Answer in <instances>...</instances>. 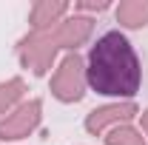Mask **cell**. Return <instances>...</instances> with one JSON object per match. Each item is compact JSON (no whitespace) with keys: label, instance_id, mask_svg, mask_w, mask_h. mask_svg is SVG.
<instances>
[{"label":"cell","instance_id":"cell-8","mask_svg":"<svg viewBox=\"0 0 148 145\" xmlns=\"http://www.w3.org/2000/svg\"><path fill=\"white\" fill-rule=\"evenodd\" d=\"M114 17L123 29H145L148 26V0H123L117 9H114Z\"/></svg>","mask_w":148,"mask_h":145},{"label":"cell","instance_id":"cell-6","mask_svg":"<svg viewBox=\"0 0 148 145\" xmlns=\"http://www.w3.org/2000/svg\"><path fill=\"white\" fill-rule=\"evenodd\" d=\"M51 31H54L57 43H60V49L63 51H77L80 46H86L88 43V37L94 31V17H86V14H69V17H63L57 26H51Z\"/></svg>","mask_w":148,"mask_h":145},{"label":"cell","instance_id":"cell-2","mask_svg":"<svg viewBox=\"0 0 148 145\" xmlns=\"http://www.w3.org/2000/svg\"><path fill=\"white\" fill-rule=\"evenodd\" d=\"M14 49H17L20 66H23V68H29L34 77H46V74L51 71L57 54L63 51L51 29L29 31L26 37H20V40H17V46H14Z\"/></svg>","mask_w":148,"mask_h":145},{"label":"cell","instance_id":"cell-10","mask_svg":"<svg viewBox=\"0 0 148 145\" xmlns=\"http://www.w3.org/2000/svg\"><path fill=\"white\" fill-rule=\"evenodd\" d=\"M103 142L106 145H148V140H145V134H143L140 128H134L128 122V125L111 128L108 134L103 137Z\"/></svg>","mask_w":148,"mask_h":145},{"label":"cell","instance_id":"cell-3","mask_svg":"<svg viewBox=\"0 0 148 145\" xmlns=\"http://www.w3.org/2000/svg\"><path fill=\"white\" fill-rule=\"evenodd\" d=\"M86 88H88V80H86V60L77 54V51H69L57 63L54 74H51V83H49V91L51 97L71 105V103H80L86 97Z\"/></svg>","mask_w":148,"mask_h":145},{"label":"cell","instance_id":"cell-12","mask_svg":"<svg viewBox=\"0 0 148 145\" xmlns=\"http://www.w3.org/2000/svg\"><path fill=\"white\" fill-rule=\"evenodd\" d=\"M140 125H143V134H145V140H148V108L140 111Z\"/></svg>","mask_w":148,"mask_h":145},{"label":"cell","instance_id":"cell-7","mask_svg":"<svg viewBox=\"0 0 148 145\" xmlns=\"http://www.w3.org/2000/svg\"><path fill=\"white\" fill-rule=\"evenodd\" d=\"M69 12H71V3H66V0H37L34 6L29 9L32 31H40V29H51V26H57L63 17H69Z\"/></svg>","mask_w":148,"mask_h":145},{"label":"cell","instance_id":"cell-4","mask_svg":"<svg viewBox=\"0 0 148 145\" xmlns=\"http://www.w3.org/2000/svg\"><path fill=\"white\" fill-rule=\"evenodd\" d=\"M43 122V100H23L17 108H12L0 120V140L3 142H17L34 134Z\"/></svg>","mask_w":148,"mask_h":145},{"label":"cell","instance_id":"cell-9","mask_svg":"<svg viewBox=\"0 0 148 145\" xmlns=\"http://www.w3.org/2000/svg\"><path fill=\"white\" fill-rule=\"evenodd\" d=\"M26 97V80L23 77H12L6 83H0V120L12 108H17Z\"/></svg>","mask_w":148,"mask_h":145},{"label":"cell","instance_id":"cell-11","mask_svg":"<svg viewBox=\"0 0 148 145\" xmlns=\"http://www.w3.org/2000/svg\"><path fill=\"white\" fill-rule=\"evenodd\" d=\"M77 14H86V17H91V14H100V12H108L111 3L108 0H77L71 6Z\"/></svg>","mask_w":148,"mask_h":145},{"label":"cell","instance_id":"cell-1","mask_svg":"<svg viewBox=\"0 0 148 145\" xmlns=\"http://www.w3.org/2000/svg\"><path fill=\"white\" fill-rule=\"evenodd\" d=\"M86 80L88 88L103 97L134 100L143 85V66L123 31H106L97 37L86 57Z\"/></svg>","mask_w":148,"mask_h":145},{"label":"cell","instance_id":"cell-5","mask_svg":"<svg viewBox=\"0 0 148 145\" xmlns=\"http://www.w3.org/2000/svg\"><path fill=\"white\" fill-rule=\"evenodd\" d=\"M134 117H140V108L134 100H114L86 114V131L91 137H106L111 128L128 125Z\"/></svg>","mask_w":148,"mask_h":145}]
</instances>
